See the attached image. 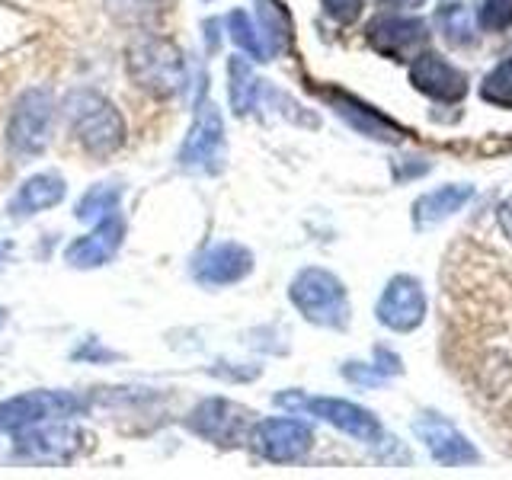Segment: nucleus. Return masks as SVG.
Instances as JSON below:
<instances>
[{"label": "nucleus", "mask_w": 512, "mask_h": 480, "mask_svg": "<svg viewBox=\"0 0 512 480\" xmlns=\"http://www.w3.org/2000/svg\"><path fill=\"white\" fill-rule=\"evenodd\" d=\"M64 119L71 125V135L80 148L93 157H109L125 144V119L103 93L96 90H74L64 100Z\"/></svg>", "instance_id": "f257e3e1"}, {"label": "nucleus", "mask_w": 512, "mask_h": 480, "mask_svg": "<svg viewBox=\"0 0 512 480\" xmlns=\"http://www.w3.org/2000/svg\"><path fill=\"white\" fill-rule=\"evenodd\" d=\"M55 96L48 87H32L13 103L7 122V148L16 160L39 157L52 141Z\"/></svg>", "instance_id": "f03ea898"}, {"label": "nucleus", "mask_w": 512, "mask_h": 480, "mask_svg": "<svg viewBox=\"0 0 512 480\" xmlns=\"http://www.w3.org/2000/svg\"><path fill=\"white\" fill-rule=\"evenodd\" d=\"M295 308L304 314V320H311L317 327H333L340 330L349 320V298L343 282L327 269H301L292 288H288Z\"/></svg>", "instance_id": "7ed1b4c3"}, {"label": "nucleus", "mask_w": 512, "mask_h": 480, "mask_svg": "<svg viewBox=\"0 0 512 480\" xmlns=\"http://www.w3.org/2000/svg\"><path fill=\"white\" fill-rule=\"evenodd\" d=\"M132 77L138 87L151 90L154 96H173L186 84V61L183 52L167 39H144L132 48L128 58Z\"/></svg>", "instance_id": "20e7f679"}, {"label": "nucleus", "mask_w": 512, "mask_h": 480, "mask_svg": "<svg viewBox=\"0 0 512 480\" xmlns=\"http://www.w3.org/2000/svg\"><path fill=\"white\" fill-rule=\"evenodd\" d=\"M84 410V397L71 391H26L0 400V432H20L39 423L68 420Z\"/></svg>", "instance_id": "39448f33"}, {"label": "nucleus", "mask_w": 512, "mask_h": 480, "mask_svg": "<svg viewBox=\"0 0 512 480\" xmlns=\"http://www.w3.org/2000/svg\"><path fill=\"white\" fill-rule=\"evenodd\" d=\"M93 436L68 423H39L16 432V455L42 464H68L90 448Z\"/></svg>", "instance_id": "423d86ee"}, {"label": "nucleus", "mask_w": 512, "mask_h": 480, "mask_svg": "<svg viewBox=\"0 0 512 480\" xmlns=\"http://www.w3.org/2000/svg\"><path fill=\"white\" fill-rule=\"evenodd\" d=\"M253 410L234 404V400H224V397H212V400H202V404L189 413V429L196 436L224 445V448H234V445H244L253 432Z\"/></svg>", "instance_id": "0eeeda50"}, {"label": "nucleus", "mask_w": 512, "mask_h": 480, "mask_svg": "<svg viewBox=\"0 0 512 480\" xmlns=\"http://www.w3.org/2000/svg\"><path fill=\"white\" fill-rule=\"evenodd\" d=\"M279 407L288 410H308L320 420H327L346 436L359 439V442H375L381 436V426L372 413L359 404H349V400H336V397H301V394H279L276 397Z\"/></svg>", "instance_id": "6e6552de"}, {"label": "nucleus", "mask_w": 512, "mask_h": 480, "mask_svg": "<svg viewBox=\"0 0 512 480\" xmlns=\"http://www.w3.org/2000/svg\"><path fill=\"white\" fill-rule=\"evenodd\" d=\"M250 445L253 452L266 458V461H276V464H288V461H298L311 452L314 445V432L308 423L301 420H263L256 423L250 432Z\"/></svg>", "instance_id": "1a4fd4ad"}, {"label": "nucleus", "mask_w": 512, "mask_h": 480, "mask_svg": "<svg viewBox=\"0 0 512 480\" xmlns=\"http://www.w3.org/2000/svg\"><path fill=\"white\" fill-rule=\"evenodd\" d=\"M224 157V122L215 103H202L196 119H192V128L183 141L180 151V164L192 167V170H218Z\"/></svg>", "instance_id": "9d476101"}, {"label": "nucleus", "mask_w": 512, "mask_h": 480, "mask_svg": "<svg viewBox=\"0 0 512 480\" xmlns=\"http://www.w3.org/2000/svg\"><path fill=\"white\" fill-rule=\"evenodd\" d=\"M368 42H372L384 58L410 61L426 48L429 29L420 16H378L368 23Z\"/></svg>", "instance_id": "9b49d317"}, {"label": "nucleus", "mask_w": 512, "mask_h": 480, "mask_svg": "<svg viewBox=\"0 0 512 480\" xmlns=\"http://www.w3.org/2000/svg\"><path fill=\"white\" fill-rule=\"evenodd\" d=\"M378 320L388 330L397 333H410L423 324L426 317V295H423V285L416 282L413 276H394L384 288V295L375 308Z\"/></svg>", "instance_id": "f8f14e48"}, {"label": "nucleus", "mask_w": 512, "mask_h": 480, "mask_svg": "<svg viewBox=\"0 0 512 480\" xmlns=\"http://www.w3.org/2000/svg\"><path fill=\"white\" fill-rule=\"evenodd\" d=\"M122 240H125V218L119 212H112L103 221H96V228L87 237H77L74 244L64 250V263L74 269H96L119 253Z\"/></svg>", "instance_id": "ddd939ff"}, {"label": "nucleus", "mask_w": 512, "mask_h": 480, "mask_svg": "<svg viewBox=\"0 0 512 480\" xmlns=\"http://www.w3.org/2000/svg\"><path fill=\"white\" fill-rule=\"evenodd\" d=\"M413 432L429 448V455L439 464H445V468H458V464L477 461V448L464 439L452 423L442 420L436 413H423L420 420L413 423Z\"/></svg>", "instance_id": "4468645a"}, {"label": "nucleus", "mask_w": 512, "mask_h": 480, "mask_svg": "<svg viewBox=\"0 0 512 480\" xmlns=\"http://www.w3.org/2000/svg\"><path fill=\"white\" fill-rule=\"evenodd\" d=\"M410 84L442 103H458L461 96L468 93V77L458 68H452L445 58H439L436 52L416 55V61L410 64Z\"/></svg>", "instance_id": "2eb2a0df"}, {"label": "nucleus", "mask_w": 512, "mask_h": 480, "mask_svg": "<svg viewBox=\"0 0 512 480\" xmlns=\"http://www.w3.org/2000/svg\"><path fill=\"white\" fill-rule=\"evenodd\" d=\"M253 269V253L240 244H218L212 250H205L196 266H192V276L202 285H234L240 279H247Z\"/></svg>", "instance_id": "dca6fc26"}, {"label": "nucleus", "mask_w": 512, "mask_h": 480, "mask_svg": "<svg viewBox=\"0 0 512 480\" xmlns=\"http://www.w3.org/2000/svg\"><path fill=\"white\" fill-rule=\"evenodd\" d=\"M64 192H68V186H64V180L58 173H32L29 180L16 189V196L10 199L7 212L13 218H29V215H39V212H48V208H55Z\"/></svg>", "instance_id": "f3484780"}, {"label": "nucleus", "mask_w": 512, "mask_h": 480, "mask_svg": "<svg viewBox=\"0 0 512 480\" xmlns=\"http://www.w3.org/2000/svg\"><path fill=\"white\" fill-rule=\"evenodd\" d=\"M327 100L333 103V109L340 112V116L352 128H359V132L368 135V138H381V141H400V138H404V132H400L391 119H384L381 112H375L372 106H362L359 100H352V96L327 93Z\"/></svg>", "instance_id": "a211bd4d"}, {"label": "nucleus", "mask_w": 512, "mask_h": 480, "mask_svg": "<svg viewBox=\"0 0 512 480\" xmlns=\"http://www.w3.org/2000/svg\"><path fill=\"white\" fill-rule=\"evenodd\" d=\"M471 196H474V186H468V183L442 186L436 192H426V196H420L413 205L416 228H432V224L452 218L464 202H471Z\"/></svg>", "instance_id": "6ab92c4d"}, {"label": "nucleus", "mask_w": 512, "mask_h": 480, "mask_svg": "<svg viewBox=\"0 0 512 480\" xmlns=\"http://www.w3.org/2000/svg\"><path fill=\"white\" fill-rule=\"evenodd\" d=\"M228 77H231V106H234L237 116H247V112L256 106L260 80H256V74L247 64V58H240V55H234L228 61Z\"/></svg>", "instance_id": "aec40b11"}, {"label": "nucleus", "mask_w": 512, "mask_h": 480, "mask_svg": "<svg viewBox=\"0 0 512 480\" xmlns=\"http://www.w3.org/2000/svg\"><path fill=\"white\" fill-rule=\"evenodd\" d=\"M119 199H122L119 186H109V183L93 186L87 196L77 202V218L80 221H103L106 215L119 212Z\"/></svg>", "instance_id": "412c9836"}, {"label": "nucleus", "mask_w": 512, "mask_h": 480, "mask_svg": "<svg viewBox=\"0 0 512 480\" xmlns=\"http://www.w3.org/2000/svg\"><path fill=\"white\" fill-rule=\"evenodd\" d=\"M260 23L266 32V52H282L292 36V23L288 13L276 4V0H260Z\"/></svg>", "instance_id": "4be33fe9"}, {"label": "nucleus", "mask_w": 512, "mask_h": 480, "mask_svg": "<svg viewBox=\"0 0 512 480\" xmlns=\"http://www.w3.org/2000/svg\"><path fill=\"white\" fill-rule=\"evenodd\" d=\"M439 26H442L445 39L452 45H468L474 39V16L464 4H442Z\"/></svg>", "instance_id": "5701e85b"}, {"label": "nucleus", "mask_w": 512, "mask_h": 480, "mask_svg": "<svg viewBox=\"0 0 512 480\" xmlns=\"http://www.w3.org/2000/svg\"><path fill=\"white\" fill-rule=\"evenodd\" d=\"M228 29H231V39H234V45L240 48V52H247L256 61H266L269 58L266 45L260 39V32H256V26L250 23V16L244 10H234L228 16Z\"/></svg>", "instance_id": "b1692460"}, {"label": "nucleus", "mask_w": 512, "mask_h": 480, "mask_svg": "<svg viewBox=\"0 0 512 480\" xmlns=\"http://www.w3.org/2000/svg\"><path fill=\"white\" fill-rule=\"evenodd\" d=\"M480 96H484V100L493 103V106L512 109V58H506L503 64H496V68L484 77Z\"/></svg>", "instance_id": "393cba45"}, {"label": "nucleus", "mask_w": 512, "mask_h": 480, "mask_svg": "<svg viewBox=\"0 0 512 480\" xmlns=\"http://www.w3.org/2000/svg\"><path fill=\"white\" fill-rule=\"evenodd\" d=\"M480 26L490 32H500L512 26V0H484L480 7Z\"/></svg>", "instance_id": "a878e982"}, {"label": "nucleus", "mask_w": 512, "mask_h": 480, "mask_svg": "<svg viewBox=\"0 0 512 480\" xmlns=\"http://www.w3.org/2000/svg\"><path fill=\"white\" fill-rule=\"evenodd\" d=\"M362 7H365V0H324V10L333 16L336 23H343V26L356 23Z\"/></svg>", "instance_id": "bb28decb"}, {"label": "nucleus", "mask_w": 512, "mask_h": 480, "mask_svg": "<svg viewBox=\"0 0 512 480\" xmlns=\"http://www.w3.org/2000/svg\"><path fill=\"white\" fill-rule=\"evenodd\" d=\"M343 378L356 381V384H365V388H375V384L384 381V372H378V368H365L362 362H346L343 365Z\"/></svg>", "instance_id": "cd10ccee"}, {"label": "nucleus", "mask_w": 512, "mask_h": 480, "mask_svg": "<svg viewBox=\"0 0 512 480\" xmlns=\"http://www.w3.org/2000/svg\"><path fill=\"white\" fill-rule=\"evenodd\" d=\"M375 356H378V362H375L378 372H384V375H397V372H400V359L394 356V352H388L384 346H378V349H375Z\"/></svg>", "instance_id": "c85d7f7f"}, {"label": "nucleus", "mask_w": 512, "mask_h": 480, "mask_svg": "<svg viewBox=\"0 0 512 480\" xmlns=\"http://www.w3.org/2000/svg\"><path fill=\"white\" fill-rule=\"evenodd\" d=\"M500 228H503V234L509 237V244H512V196L500 205Z\"/></svg>", "instance_id": "c756f323"}, {"label": "nucleus", "mask_w": 512, "mask_h": 480, "mask_svg": "<svg viewBox=\"0 0 512 480\" xmlns=\"http://www.w3.org/2000/svg\"><path fill=\"white\" fill-rule=\"evenodd\" d=\"M388 7H420L423 0H384Z\"/></svg>", "instance_id": "7c9ffc66"}, {"label": "nucleus", "mask_w": 512, "mask_h": 480, "mask_svg": "<svg viewBox=\"0 0 512 480\" xmlns=\"http://www.w3.org/2000/svg\"><path fill=\"white\" fill-rule=\"evenodd\" d=\"M10 253H13V247L7 244V240H4V237H0V266H4V263L10 260Z\"/></svg>", "instance_id": "2f4dec72"}, {"label": "nucleus", "mask_w": 512, "mask_h": 480, "mask_svg": "<svg viewBox=\"0 0 512 480\" xmlns=\"http://www.w3.org/2000/svg\"><path fill=\"white\" fill-rule=\"evenodd\" d=\"M4 324H7V311L0 308V330H4Z\"/></svg>", "instance_id": "473e14b6"}]
</instances>
